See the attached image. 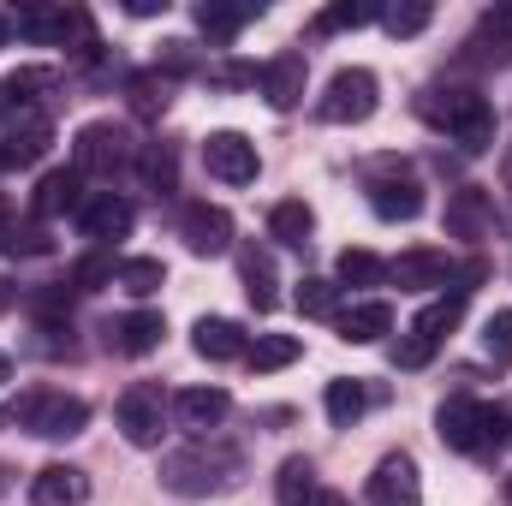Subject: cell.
<instances>
[{
  "label": "cell",
  "mask_w": 512,
  "mask_h": 506,
  "mask_svg": "<svg viewBox=\"0 0 512 506\" xmlns=\"http://www.w3.org/2000/svg\"><path fill=\"white\" fill-rule=\"evenodd\" d=\"M0 429H30L42 441H72V435L90 429V405L72 399V393H54V387H24L0 411Z\"/></svg>",
  "instance_id": "1"
},
{
  "label": "cell",
  "mask_w": 512,
  "mask_h": 506,
  "mask_svg": "<svg viewBox=\"0 0 512 506\" xmlns=\"http://www.w3.org/2000/svg\"><path fill=\"white\" fill-rule=\"evenodd\" d=\"M233 477H239V453L221 447V441H209V435H197L191 447H179V453L161 459V483H167L173 495H215V489H227Z\"/></svg>",
  "instance_id": "2"
},
{
  "label": "cell",
  "mask_w": 512,
  "mask_h": 506,
  "mask_svg": "<svg viewBox=\"0 0 512 506\" xmlns=\"http://www.w3.org/2000/svg\"><path fill=\"white\" fill-rule=\"evenodd\" d=\"M435 435L441 447L453 453H483V447H501L507 441V411L501 405H483L471 393H453L441 411H435Z\"/></svg>",
  "instance_id": "3"
},
{
  "label": "cell",
  "mask_w": 512,
  "mask_h": 506,
  "mask_svg": "<svg viewBox=\"0 0 512 506\" xmlns=\"http://www.w3.org/2000/svg\"><path fill=\"white\" fill-rule=\"evenodd\" d=\"M376 102H382L376 72H370V66H340V72L328 78L322 102H316V120H328V126H364V120L376 114Z\"/></svg>",
  "instance_id": "4"
},
{
  "label": "cell",
  "mask_w": 512,
  "mask_h": 506,
  "mask_svg": "<svg viewBox=\"0 0 512 506\" xmlns=\"http://www.w3.org/2000/svg\"><path fill=\"white\" fill-rule=\"evenodd\" d=\"M131 161H137V143H131V131L114 126V120H90V126L72 137V167H78V173L114 179V173H126Z\"/></svg>",
  "instance_id": "5"
},
{
  "label": "cell",
  "mask_w": 512,
  "mask_h": 506,
  "mask_svg": "<svg viewBox=\"0 0 512 506\" xmlns=\"http://www.w3.org/2000/svg\"><path fill=\"white\" fill-rule=\"evenodd\" d=\"M429 120L453 131V143H459L465 155L495 149V108H489V96H477V90H447V102L429 108Z\"/></svg>",
  "instance_id": "6"
},
{
  "label": "cell",
  "mask_w": 512,
  "mask_h": 506,
  "mask_svg": "<svg viewBox=\"0 0 512 506\" xmlns=\"http://www.w3.org/2000/svg\"><path fill=\"white\" fill-rule=\"evenodd\" d=\"M161 417H167V399H161L155 381H131L120 393V405H114V423H120V435L131 447H161Z\"/></svg>",
  "instance_id": "7"
},
{
  "label": "cell",
  "mask_w": 512,
  "mask_h": 506,
  "mask_svg": "<svg viewBox=\"0 0 512 506\" xmlns=\"http://www.w3.org/2000/svg\"><path fill=\"white\" fill-rule=\"evenodd\" d=\"M203 167H209L221 185H256L262 155H256L251 137H239V131H209V137H203Z\"/></svg>",
  "instance_id": "8"
},
{
  "label": "cell",
  "mask_w": 512,
  "mask_h": 506,
  "mask_svg": "<svg viewBox=\"0 0 512 506\" xmlns=\"http://www.w3.org/2000/svg\"><path fill=\"white\" fill-rule=\"evenodd\" d=\"M370 209L382 215V221H417L423 215V185L399 167V161H387L370 173Z\"/></svg>",
  "instance_id": "9"
},
{
  "label": "cell",
  "mask_w": 512,
  "mask_h": 506,
  "mask_svg": "<svg viewBox=\"0 0 512 506\" xmlns=\"http://www.w3.org/2000/svg\"><path fill=\"white\" fill-rule=\"evenodd\" d=\"M387 280H393L399 292H435V286L453 280V256L435 251V245H411V251H399L387 262Z\"/></svg>",
  "instance_id": "10"
},
{
  "label": "cell",
  "mask_w": 512,
  "mask_h": 506,
  "mask_svg": "<svg viewBox=\"0 0 512 506\" xmlns=\"http://www.w3.org/2000/svg\"><path fill=\"white\" fill-rule=\"evenodd\" d=\"M364 501L370 506H423V483H417L411 453H387L382 465L370 471V483H364Z\"/></svg>",
  "instance_id": "11"
},
{
  "label": "cell",
  "mask_w": 512,
  "mask_h": 506,
  "mask_svg": "<svg viewBox=\"0 0 512 506\" xmlns=\"http://www.w3.org/2000/svg\"><path fill=\"white\" fill-rule=\"evenodd\" d=\"M179 239L191 245V256L233 251V215L215 209V203H185V215H179Z\"/></svg>",
  "instance_id": "12"
},
{
  "label": "cell",
  "mask_w": 512,
  "mask_h": 506,
  "mask_svg": "<svg viewBox=\"0 0 512 506\" xmlns=\"http://www.w3.org/2000/svg\"><path fill=\"white\" fill-rule=\"evenodd\" d=\"M304 84H310V66H304L298 48H286V54H274V60L262 66V96H268V108H280V114H292V108L304 102Z\"/></svg>",
  "instance_id": "13"
},
{
  "label": "cell",
  "mask_w": 512,
  "mask_h": 506,
  "mask_svg": "<svg viewBox=\"0 0 512 506\" xmlns=\"http://www.w3.org/2000/svg\"><path fill=\"white\" fill-rule=\"evenodd\" d=\"M48 143H54V131H48V120H42L36 108L18 114V120L6 126V137H0V173H6V167H30V161H42Z\"/></svg>",
  "instance_id": "14"
},
{
  "label": "cell",
  "mask_w": 512,
  "mask_h": 506,
  "mask_svg": "<svg viewBox=\"0 0 512 506\" xmlns=\"http://www.w3.org/2000/svg\"><path fill=\"white\" fill-rule=\"evenodd\" d=\"M30 209H36L42 221L84 209V173H78V167H54V173H42L36 191H30Z\"/></svg>",
  "instance_id": "15"
},
{
  "label": "cell",
  "mask_w": 512,
  "mask_h": 506,
  "mask_svg": "<svg viewBox=\"0 0 512 506\" xmlns=\"http://www.w3.org/2000/svg\"><path fill=\"white\" fill-rule=\"evenodd\" d=\"M489 227H495V197L483 185H465L447 197V233L453 239H489Z\"/></svg>",
  "instance_id": "16"
},
{
  "label": "cell",
  "mask_w": 512,
  "mask_h": 506,
  "mask_svg": "<svg viewBox=\"0 0 512 506\" xmlns=\"http://www.w3.org/2000/svg\"><path fill=\"white\" fill-rule=\"evenodd\" d=\"M131 203L126 197H114V191H102V197H90L84 209H78V227H84V239H96V245H114V239H126L131 233Z\"/></svg>",
  "instance_id": "17"
},
{
  "label": "cell",
  "mask_w": 512,
  "mask_h": 506,
  "mask_svg": "<svg viewBox=\"0 0 512 506\" xmlns=\"http://www.w3.org/2000/svg\"><path fill=\"white\" fill-rule=\"evenodd\" d=\"M161 334H167V322H161L155 310H131V316H114V322H108V346H114L120 358H149V352L161 346Z\"/></svg>",
  "instance_id": "18"
},
{
  "label": "cell",
  "mask_w": 512,
  "mask_h": 506,
  "mask_svg": "<svg viewBox=\"0 0 512 506\" xmlns=\"http://www.w3.org/2000/svg\"><path fill=\"white\" fill-rule=\"evenodd\" d=\"M30 501L36 506H84L90 501V477L78 465H42L30 477Z\"/></svg>",
  "instance_id": "19"
},
{
  "label": "cell",
  "mask_w": 512,
  "mask_h": 506,
  "mask_svg": "<svg viewBox=\"0 0 512 506\" xmlns=\"http://www.w3.org/2000/svg\"><path fill=\"white\" fill-rule=\"evenodd\" d=\"M233 411V399H227V387H185L179 399H173V417L191 429V435H209L221 417Z\"/></svg>",
  "instance_id": "20"
},
{
  "label": "cell",
  "mask_w": 512,
  "mask_h": 506,
  "mask_svg": "<svg viewBox=\"0 0 512 506\" xmlns=\"http://www.w3.org/2000/svg\"><path fill=\"white\" fill-rule=\"evenodd\" d=\"M191 346H197V358H209V364H227V358H245V352H251L245 328L227 322V316H203L197 334H191Z\"/></svg>",
  "instance_id": "21"
},
{
  "label": "cell",
  "mask_w": 512,
  "mask_h": 506,
  "mask_svg": "<svg viewBox=\"0 0 512 506\" xmlns=\"http://www.w3.org/2000/svg\"><path fill=\"white\" fill-rule=\"evenodd\" d=\"M251 18H262L256 0H203V6H197V30H203L209 42H233Z\"/></svg>",
  "instance_id": "22"
},
{
  "label": "cell",
  "mask_w": 512,
  "mask_h": 506,
  "mask_svg": "<svg viewBox=\"0 0 512 506\" xmlns=\"http://www.w3.org/2000/svg\"><path fill=\"white\" fill-rule=\"evenodd\" d=\"M340 340H352V346H376L382 334H393V304L382 298H370V304H352V310H340Z\"/></svg>",
  "instance_id": "23"
},
{
  "label": "cell",
  "mask_w": 512,
  "mask_h": 506,
  "mask_svg": "<svg viewBox=\"0 0 512 506\" xmlns=\"http://www.w3.org/2000/svg\"><path fill=\"white\" fill-rule=\"evenodd\" d=\"M310 233H316V215H310L304 197H286V203L268 209V239H280V245H310Z\"/></svg>",
  "instance_id": "24"
},
{
  "label": "cell",
  "mask_w": 512,
  "mask_h": 506,
  "mask_svg": "<svg viewBox=\"0 0 512 506\" xmlns=\"http://www.w3.org/2000/svg\"><path fill=\"white\" fill-rule=\"evenodd\" d=\"M292 304H298V316H310V322H340V286L322 280V274H304L298 292H292Z\"/></svg>",
  "instance_id": "25"
},
{
  "label": "cell",
  "mask_w": 512,
  "mask_h": 506,
  "mask_svg": "<svg viewBox=\"0 0 512 506\" xmlns=\"http://www.w3.org/2000/svg\"><path fill=\"white\" fill-rule=\"evenodd\" d=\"M459 316H465V292H447V298H435V304L411 322V334H417L423 346H441V340L459 328Z\"/></svg>",
  "instance_id": "26"
},
{
  "label": "cell",
  "mask_w": 512,
  "mask_h": 506,
  "mask_svg": "<svg viewBox=\"0 0 512 506\" xmlns=\"http://www.w3.org/2000/svg\"><path fill=\"white\" fill-rule=\"evenodd\" d=\"M328 417L340 423V429H352L364 411H370V393H364V381H352V376H340V381H328Z\"/></svg>",
  "instance_id": "27"
},
{
  "label": "cell",
  "mask_w": 512,
  "mask_h": 506,
  "mask_svg": "<svg viewBox=\"0 0 512 506\" xmlns=\"http://www.w3.org/2000/svg\"><path fill=\"white\" fill-rule=\"evenodd\" d=\"M298 352H304V346H298V334H262V340H256V346L245 352V358H251V370H256V376H274V370L298 364Z\"/></svg>",
  "instance_id": "28"
},
{
  "label": "cell",
  "mask_w": 512,
  "mask_h": 506,
  "mask_svg": "<svg viewBox=\"0 0 512 506\" xmlns=\"http://www.w3.org/2000/svg\"><path fill=\"white\" fill-rule=\"evenodd\" d=\"M274 495L280 506H310L322 489H316V471H310V459H286L280 465V477H274Z\"/></svg>",
  "instance_id": "29"
},
{
  "label": "cell",
  "mask_w": 512,
  "mask_h": 506,
  "mask_svg": "<svg viewBox=\"0 0 512 506\" xmlns=\"http://www.w3.org/2000/svg\"><path fill=\"white\" fill-rule=\"evenodd\" d=\"M137 179H143V191H173V179H179L173 149L167 143H143L137 149Z\"/></svg>",
  "instance_id": "30"
},
{
  "label": "cell",
  "mask_w": 512,
  "mask_h": 506,
  "mask_svg": "<svg viewBox=\"0 0 512 506\" xmlns=\"http://www.w3.org/2000/svg\"><path fill=\"white\" fill-rule=\"evenodd\" d=\"M387 280V262L376 251H340L334 262V286H382Z\"/></svg>",
  "instance_id": "31"
},
{
  "label": "cell",
  "mask_w": 512,
  "mask_h": 506,
  "mask_svg": "<svg viewBox=\"0 0 512 506\" xmlns=\"http://www.w3.org/2000/svg\"><path fill=\"white\" fill-rule=\"evenodd\" d=\"M429 18H435V6H429V0H399V6H382V30L393 36V42L423 36V30H429Z\"/></svg>",
  "instance_id": "32"
},
{
  "label": "cell",
  "mask_w": 512,
  "mask_h": 506,
  "mask_svg": "<svg viewBox=\"0 0 512 506\" xmlns=\"http://www.w3.org/2000/svg\"><path fill=\"white\" fill-rule=\"evenodd\" d=\"M161 286H167V262H161V256H131V262H120V292L149 298V292H161Z\"/></svg>",
  "instance_id": "33"
},
{
  "label": "cell",
  "mask_w": 512,
  "mask_h": 506,
  "mask_svg": "<svg viewBox=\"0 0 512 506\" xmlns=\"http://www.w3.org/2000/svg\"><path fill=\"white\" fill-rule=\"evenodd\" d=\"M239 274H245V292H251L256 310H274V262H268V251H245Z\"/></svg>",
  "instance_id": "34"
},
{
  "label": "cell",
  "mask_w": 512,
  "mask_h": 506,
  "mask_svg": "<svg viewBox=\"0 0 512 506\" xmlns=\"http://www.w3.org/2000/svg\"><path fill=\"white\" fill-rule=\"evenodd\" d=\"M370 18H382V6H370V0H340V6H328V12H316V36L358 30V24H370Z\"/></svg>",
  "instance_id": "35"
},
{
  "label": "cell",
  "mask_w": 512,
  "mask_h": 506,
  "mask_svg": "<svg viewBox=\"0 0 512 506\" xmlns=\"http://www.w3.org/2000/svg\"><path fill=\"white\" fill-rule=\"evenodd\" d=\"M126 96H131V114H137V120H155V114L167 108V78H161V72H137L126 84Z\"/></svg>",
  "instance_id": "36"
},
{
  "label": "cell",
  "mask_w": 512,
  "mask_h": 506,
  "mask_svg": "<svg viewBox=\"0 0 512 506\" xmlns=\"http://www.w3.org/2000/svg\"><path fill=\"white\" fill-rule=\"evenodd\" d=\"M114 280H120V262L108 251H90L72 268V286H78V292H102V286H114Z\"/></svg>",
  "instance_id": "37"
},
{
  "label": "cell",
  "mask_w": 512,
  "mask_h": 506,
  "mask_svg": "<svg viewBox=\"0 0 512 506\" xmlns=\"http://www.w3.org/2000/svg\"><path fill=\"white\" fill-rule=\"evenodd\" d=\"M483 42H489V54H495V60H512V6L483 12Z\"/></svg>",
  "instance_id": "38"
},
{
  "label": "cell",
  "mask_w": 512,
  "mask_h": 506,
  "mask_svg": "<svg viewBox=\"0 0 512 506\" xmlns=\"http://www.w3.org/2000/svg\"><path fill=\"white\" fill-rule=\"evenodd\" d=\"M483 352L501 358V364L512 358V310H495V316L483 322Z\"/></svg>",
  "instance_id": "39"
},
{
  "label": "cell",
  "mask_w": 512,
  "mask_h": 506,
  "mask_svg": "<svg viewBox=\"0 0 512 506\" xmlns=\"http://www.w3.org/2000/svg\"><path fill=\"white\" fill-rule=\"evenodd\" d=\"M0 251H6V256H42V251H48V233H42V227H18V233L6 227Z\"/></svg>",
  "instance_id": "40"
},
{
  "label": "cell",
  "mask_w": 512,
  "mask_h": 506,
  "mask_svg": "<svg viewBox=\"0 0 512 506\" xmlns=\"http://www.w3.org/2000/svg\"><path fill=\"white\" fill-rule=\"evenodd\" d=\"M131 18H155V12H167V0H126Z\"/></svg>",
  "instance_id": "41"
},
{
  "label": "cell",
  "mask_w": 512,
  "mask_h": 506,
  "mask_svg": "<svg viewBox=\"0 0 512 506\" xmlns=\"http://www.w3.org/2000/svg\"><path fill=\"white\" fill-rule=\"evenodd\" d=\"M310 506H352V501H346V495H328V489H322V495H316Z\"/></svg>",
  "instance_id": "42"
},
{
  "label": "cell",
  "mask_w": 512,
  "mask_h": 506,
  "mask_svg": "<svg viewBox=\"0 0 512 506\" xmlns=\"http://www.w3.org/2000/svg\"><path fill=\"white\" fill-rule=\"evenodd\" d=\"M6 227H12V203L0 197V239H6Z\"/></svg>",
  "instance_id": "43"
},
{
  "label": "cell",
  "mask_w": 512,
  "mask_h": 506,
  "mask_svg": "<svg viewBox=\"0 0 512 506\" xmlns=\"http://www.w3.org/2000/svg\"><path fill=\"white\" fill-rule=\"evenodd\" d=\"M501 179H507V191H512V143H507V155H501Z\"/></svg>",
  "instance_id": "44"
},
{
  "label": "cell",
  "mask_w": 512,
  "mask_h": 506,
  "mask_svg": "<svg viewBox=\"0 0 512 506\" xmlns=\"http://www.w3.org/2000/svg\"><path fill=\"white\" fill-rule=\"evenodd\" d=\"M6 381H12V358H6V352H0V387H6Z\"/></svg>",
  "instance_id": "45"
},
{
  "label": "cell",
  "mask_w": 512,
  "mask_h": 506,
  "mask_svg": "<svg viewBox=\"0 0 512 506\" xmlns=\"http://www.w3.org/2000/svg\"><path fill=\"white\" fill-rule=\"evenodd\" d=\"M6 36H12V18H6V12H0V48H6Z\"/></svg>",
  "instance_id": "46"
},
{
  "label": "cell",
  "mask_w": 512,
  "mask_h": 506,
  "mask_svg": "<svg viewBox=\"0 0 512 506\" xmlns=\"http://www.w3.org/2000/svg\"><path fill=\"white\" fill-rule=\"evenodd\" d=\"M507 506H512V477H507Z\"/></svg>",
  "instance_id": "47"
}]
</instances>
